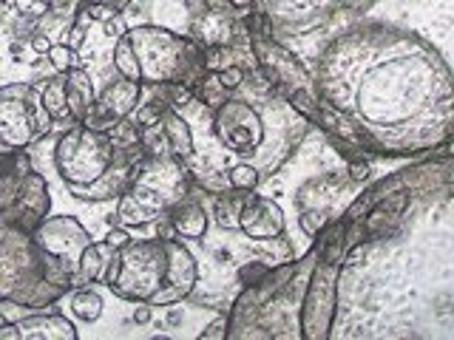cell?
Returning <instances> with one entry per match:
<instances>
[{"mask_svg": "<svg viewBox=\"0 0 454 340\" xmlns=\"http://www.w3.org/2000/svg\"><path fill=\"white\" fill-rule=\"evenodd\" d=\"M193 190V174L176 156H148L117 198V224L148 227Z\"/></svg>", "mask_w": 454, "mask_h": 340, "instance_id": "8992f818", "label": "cell"}, {"mask_svg": "<svg viewBox=\"0 0 454 340\" xmlns=\"http://www.w3.org/2000/svg\"><path fill=\"white\" fill-rule=\"evenodd\" d=\"M51 113L43 105L37 85L32 82H6L0 85V145L28 148L49 136Z\"/></svg>", "mask_w": 454, "mask_h": 340, "instance_id": "30bf717a", "label": "cell"}, {"mask_svg": "<svg viewBox=\"0 0 454 340\" xmlns=\"http://www.w3.org/2000/svg\"><path fill=\"white\" fill-rule=\"evenodd\" d=\"M168 250H170V273H168V287L156 295V301L151 306H174L184 301L188 295H193L196 283H199V267L193 252L176 238H168Z\"/></svg>", "mask_w": 454, "mask_h": 340, "instance_id": "5bb4252c", "label": "cell"}, {"mask_svg": "<svg viewBox=\"0 0 454 340\" xmlns=\"http://www.w3.org/2000/svg\"><path fill=\"white\" fill-rule=\"evenodd\" d=\"M32 159L26 148H9L0 151V224H9L14 207H18L23 179L32 174Z\"/></svg>", "mask_w": 454, "mask_h": 340, "instance_id": "9a60e30c", "label": "cell"}, {"mask_svg": "<svg viewBox=\"0 0 454 340\" xmlns=\"http://www.w3.org/2000/svg\"><path fill=\"white\" fill-rule=\"evenodd\" d=\"M239 26L241 23L227 12V6L222 9L205 6L191 26V37L196 42H202V46H231L239 35Z\"/></svg>", "mask_w": 454, "mask_h": 340, "instance_id": "e0dca14e", "label": "cell"}, {"mask_svg": "<svg viewBox=\"0 0 454 340\" xmlns=\"http://www.w3.org/2000/svg\"><path fill=\"white\" fill-rule=\"evenodd\" d=\"M131 46L139 63V82L142 85H165L182 82L196 89L205 77V46L196 42L191 35H176L162 26H131L128 28Z\"/></svg>", "mask_w": 454, "mask_h": 340, "instance_id": "52a82bcc", "label": "cell"}, {"mask_svg": "<svg viewBox=\"0 0 454 340\" xmlns=\"http://www.w3.org/2000/svg\"><path fill=\"white\" fill-rule=\"evenodd\" d=\"M32 236L43 252L51 255V259H57L68 269L71 278L80 273L82 252L94 244L89 230L74 216H46Z\"/></svg>", "mask_w": 454, "mask_h": 340, "instance_id": "8fae6325", "label": "cell"}, {"mask_svg": "<svg viewBox=\"0 0 454 340\" xmlns=\"http://www.w3.org/2000/svg\"><path fill=\"white\" fill-rule=\"evenodd\" d=\"M37 91L43 97V105H46V111L51 113L54 122H74L68 113V99H66V74H54L49 80H43L37 85Z\"/></svg>", "mask_w": 454, "mask_h": 340, "instance_id": "cb8c5ba5", "label": "cell"}, {"mask_svg": "<svg viewBox=\"0 0 454 340\" xmlns=\"http://www.w3.org/2000/svg\"><path fill=\"white\" fill-rule=\"evenodd\" d=\"M262 170L255 167L253 162H236V165H231L227 167V182H231V188H236V190H255L262 184Z\"/></svg>", "mask_w": 454, "mask_h": 340, "instance_id": "f1b7e54d", "label": "cell"}, {"mask_svg": "<svg viewBox=\"0 0 454 340\" xmlns=\"http://www.w3.org/2000/svg\"><path fill=\"white\" fill-rule=\"evenodd\" d=\"M403 176L406 207L352 244L340 267L358 273L406 269L409 295L432 290V301L411 312L395 337H454V162L415 167Z\"/></svg>", "mask_w": 454, "mask_h": 340, "instance_id": "7a4b0ae2", "label": "cell"}, {"mask_svg": "<svg viewBox=\"0 0 454 340\" xmlns=\"http://www.w3.org/2000/svg\"><path fill=\"white\" fill-rule=\"evenodd\" d=\"M71 290V273L28 230L0 224V304L46 309Z\"/></svg>", "mask_w": 454, "mask_h": 340, "instance_id": "5b68a950", "label": "cell"}, {"mask_svg": "<svg viewBox=\"0 0 454 340\" xmlns=\"http://www.w3.org/2000/svg\"><path fill=\"white\" fill-rule=\"evenodd\" d=\"M139 103H142V82L117 77V80H111L103 89V94L97 97V103L89 111V117L82 120V125L94 128V131L111 134L122 120L131 117Z\"/></svg>", "mask_w": 454, "mask_h": 340, "instance_id": "7c38bea8", "label": "cell"}, {"mask_svg": "<svg viewBox=\"0 0 454 340\" xmlns=\"http://www.w3.org/2000/svg\"><path fill=\"white\" fill-rule=\"evenodd\" d=\"M253 190H224L216 196V207H213V216H216V224L227 233H236L239 230V216H241V207H245L247 196Z\"/></svg>", "mask_w": 454, "mask_h": 340, "instance_id": "603a6c76", "label": "cell"}, {"mask_svg": "<svg viewBox=\"0 0 454 340\" xmlns=\"http://www.w3.org/2000/svg\"><path fill=\"white\" fill-rule=\"evenodd\" d=\"M304 120L287 99L276 91H255L253 97H231L213 111V134L219 145L241 162H253L264 174L290 159L307 134Z\"/></svg>", "mask_w": 454, "mask_h": 340, "instance_id": "3957f363", "label": "cell"}, {"mask_svg": "<svg viewBox=\"0 0 454 340\" xmlns=\"http://www.w3.org/2000/svg\"><path fill=\"white\" fill-rule=\"evenodd\" d=\"M247 26V35H250V46H253V57H255V66L264 74V80L270 82V89L276 94H281L287 99L295 91H309L316 94V82H312L309 68L298 60V57L278 42L270 32V26L264 20V14L255 9L250 14ZM318 97V94H316Z\"/></svg>", "mask_w": 454, "mask_h": 340, "instance_id": "9c48e42d", "label": "cell"}, {"mask_svg": "<svg viewBox=\"0 0 454 340\" xmlns=\"http://www.w3.org/2000/svg\"><path fill=\"white\" fill-rule=\"evenodd\" d=\"M301 60L340 145L418 153L454 139V0H255Z\"/></svg>", "mask_w": 454, "mask_h": 340, "instance_id": "6da1fadb", "label": "cell"}, {"mask_svg": "<svg viewBox=\"0 0 454 340\" xmlns=\"http://www.w3.org/2000/svg\"><path fill=\"white\" fill-rule=\"evenodd\" d=\"M114 68H117L120 77L139 80V63H137V54H134V46H131V37H128V32L117 40V46H114Z\"/></svg>", "mask_w": 454, "mask_h": 340, "instance_id": "83f0119b", "label": "cell"}, {"mask_svg": "<svg viewBox=\"0 0 454 340\" xmlns=\"http://www.w3.org/2000/svg\"><path fill=\"white\" fill-rule=\"evenodd\" d=\"M193 99L210 111H219L227 99H231V91L224 89V82L219 80L216 71H205V77L199 80V85L193 89Z\"/></svg>", "mask_w": 454, "mask_h": 340, "instance_id": "d4e9b609", "label": "cell"}, {"mask_svg": "<svg viewBox=\"0 0 454 340\" xmlns=\"http://www.w3.org/2000/svg\"><path fill=\"white\" fill-rule=\"evenodd\" d=\"M199 337L202 340H224L227 337V318H216Z\"/></svg>", "mask_w": 454, "mask_h": 340, "instance_id": "74e56055", "label": "cell"}, {"mask_svg": "<svg viewBox=\"0 0 454 340\" xmlns=\"http://www.w3.org/2000/svg\"><path fill=\"white\" fill-rule=\"evenodd\" d=\"M151 318H153L151 304H139V306H137V312H134V321L142 326V323H151Z\"/></svg>", "mask_w": 454, "mask_h": 340, "instance_id": "60d3db41", "label": "cell"}, {"mask_svg": "<svg viewBox=\"0 0 454 340\" xmlns=\"http://www.w3.org/2000/svg\"><path fill=\"white\" fill-rule=\"evenodd\" d=\"M170 273V250L168 238H139L114 252L103 281L106 287L120 295L122 301L153 304L156 295L168 287Z\"/></svg>", "mask_w": 454, "mask_h": 340, "instance_id": "ba28073f", "label": "cell"}, {"mask_svg": "<svg viewBox=\"0 0 454 340\" xmlns=\"http://www.w3.org/2000/svg\"><path fill=\"white\" fill-rule=\"evenodd\" d=\"M20 340H77V329L66 315H28L14 321Z\"/></svg>", "mask_w": 454, "mask_h": 340, "instance_id": "d6986e66", "label": "cell"}, {"mask_svg": "<svg viewBox=\"0 0 454 340\" xmlns=\"http://www.w3.org/2000/svg\"><path fill=\"white\" fill-rule=\"evenodd\" d=\"M103 28H106V35L114 37V40H120L128 32V26L122 23V14H111L108 20H103Z\"/></svg>", "mask_w": 454, "mask_h": 340, "instance_id": "8d00e7d4", "label": "cell"}, {"mask_svg": "<svg viewBox=\"0 0 454 340\" xmlns=\"http://www.w3.org/2000/svg\"><path fill=\"white\" fill-rule=\"evenodd\" d=\"M253 4H255V0H227V6H233V9H239V12L250 9Z\"/></svg>", "mask_w": 454, "mask_h": 340, "instance_id": "b9f144b4", "label": "cell"}, {"mask_svg": "<svg viewBox=\"0 0 454 340\" xmlns=\"http://www.w3.org/2000/svg\"><path fill=\"white\" fill-rule=\"evenodd\" d=\"M66 99H68V113L74 122H82L89 117V111L97 103V91H94V80L85 68L71 66L66 71Z\"/></svg>", "mask_w": 454, "mask_h": 340, "instance_id": "ffe728a7", "label": "cell"}, {"mask_svg": "<svg viewBox=\"0 0 454 340\" xmlns=\"http://www.w3.org/2000/svg\"><path fill=\"white\" fill-rule=\"evenodd\" d=\"M63 42L71 49V51H80L82 49V42H85V26H82V20L77 18L74 20V26L68 28L66 32V37H63Z\"/></svg>", "mask_w": 454, "mask_h": 340, "instance_id": "d590c367", "label": "cell"}, {"mask_svg": "<svg viewBox=\"0 0 454 340\" xmlns=\"http://www.w3.org/2000/svg\"><path fill=\"white\" fill-rule=\"evenodd\" d=\"M49 207H51V196H49V182L43 174L32 170L26 179H23V188H20V198H18V207H14L9 224L20 227V230L35 233L37 224L49 216Z\"/></svg>", "mask_w": 454, "mask_h": 340, "instance_id": "2e32d148", "label": "cell"}, {"mask_svg": "<svg viewBox=\"0 0 454 340\" xmlns=\"http://www.w3.org/2000/svg\"><path fill=\"white\" fill-rule=\"evenodd\" d=\"M335 216L330 210H321V207H307V210H298V233L304 238V250L316 241V236L324 233V227L330 224Z\"/></svg>", "mask_w": 454, "mask_h": 340, "instance_id": "484cf974", "label": "cell"}, {"mask_svg": "<svg viewBox=\"0 0 454 340\" xmlns=\"http://www.w3.org/2000/svg\"><path fill=\"white\" fill-rule=\"evenodd\" d=\"M205 6V0H145V14L153 26L170 28L176 35H191L196 14Z\"/></svg>", "mask_w": 454, "mask_h": 340, "instance_id": "ac0fdd59", "label": "cell"}, {"mask_svg": "<svg viewBox=\"0 0 454 340\" xmlns=\"http://www.w3.org/2000/svg\"><path fill=\"white\" fill-rule=\"evenodd\" d=\"M239 233H245L250 241H270L287 233V216L273 196L250 193L239 216Z\"/></svg>", "mask_w": 454, "mask_h": 340, "instance_id": "4fadbf2b", "label": "cell"}, {"mask_svg": "<svg viewBox=\"0 0 454 340\" xmlns=\"http://www.w3.org/2000/svg\"><path fill=\"white\" fill-rule=\"evenodd\" d=\"M71 312H74L80 321L94 323L99 315H103V298H99V292L91 287L74 290V295H71Z\"/></svg>", "mask_w": 454, "mask_h": 340, "instance_id": "4316f807", "label": "cell"}, {"mask_svg": "<svg viewBox=\"0 0 454 340\" xmlns=\"http://www.w3.org/2000/svg\"><path fill=\"white\" fill-rule=\"evenodd\" d=\"M162 125H165V134H168V142H170V153L176 156V159H191L193 156V131H191V125L184 122V117L176 111V108H168L162 113Z\"/></svg>", "mask_w": 454, "mask_h": 340, "instance_id": "7402d4cb", "label": "cell"}, {"mask_svg": "<svg viewBox=\"0 0 454 340\" xmlns=\"http://www.w3.org/2000/svg\"><path fill=\"white\" fill-rule=\"evenodd\" d=\"M199 184L207 190V193H224L231 190V182H227V170H207L205 176H199Z\"/></svg>", "mask_w": 454, "mask_h": 340, "instance_id": "d6a6232c", "label": "cell"}, {"mask_svg": "<svg viewBox=\"0 0 454 340\" xmlns=\"http://www.w3.org/2000/svg\"><path fill=\"white\" fill-rule=\"evenodd\" d=\"M74 54L77 51H71L66 42H54L46 57H49V63H51V68L57 71V74H66V71L74 66Z\"/></svg>", "mask_w": 454, "mask_h": 340, "instance_id": "4dcf8cb0", "label": "cell"}, {"mask_svg": "<svg viewBox=\"0 0 454 340\" xmlns=\"http://www.w3.org/2000/svg\"><path fill=\"white\" fill-rule=\"evenodd\" d=\"M182 321V312L179 309H170V315H168V323L174 326V323H179Z\"/></svg>", "mask_w": 454, "mask_h": 340, "instance_id": "7bdbcfd3", "label": "cell"}, {"mask_svg": "<svg viewBox=\"0 0 454 340\" xmlns=\"http://www.w3.org/2000/svg\"><path fill=\"white\" fill-rule=\"evenodd\" d=\"M347 174L355 184H364L369 179V174H372V165H369L366 156H358V159H349L347 165Z\"/></svg>", "mask_w": 454, "mask_h": 340, "instance_id": "836d02e7", "label": "cell"}, {"mask_svg": "<svg viewBox=\"0 0 454 340\" xmlns=\"http://www.w3.org/2000/svg\"><path fill=\"white\" fill-rule=\"evenodd\" d=\"M4 4H6V0H0V18H4Z\"/></svg>", "mask_w": 454, "mask_h": 340, "instance_id": "ee69618b", "label": "cell"}, {"mask_svg": "<svg viewBox=\"0 0 454 340\" xmlns=\"http://www.w3.org/2000/svg\"><path fill=\"white\" fill-rule=\"evenodd\" d=\"M219 80L224 82L227 91H239L241 85H245V80H247V68L241 63H233V66H227V68L219 71Z\"/></svg>", "mask_w": 454, "mask_h": 340, "instance_id": "1f68e13d", "label": "cell"}, {"mask_svg": "<svg viewBox=\"0 0 454 340\" xmlns=\"http://www.w3.org/2000/svg\"><path fill=\"white\" fill-rule=\"evenodd\" d=\"M85 4H97V6H108L111 12H117V14H122L128 6L134 4V0H85Z\"/></svg>", "mask_w": 454, "mask_h": 340, "instance_id": "ab89813d", "label": "cell"}, {"mask_svg": "<svg viewBox=\"0 0 454 340\" xmlns=\"http://www.w3.org/2000/svg\"><path fill=\"white\" fill-rule=\"evenodd\" d=\"M148 159V153L137 148H117L114 136L106 131L74 122L54 145L57 174L66 182L71 196L82 202H108L120 198L131 184L134 170Z\"/></svg>", "mask_w": 454, "mask_h": 340, "instance_id": "277c9868", "label": "cell"}, {"mask_svg": "<svg viewBox=\"0 0 454 340\" xmlns=\"http://www.w3.org/2000/svg\"><path fill=\"white\" fill-rule=\"evenodd\" d=\"M6 4L12 6V12H18L20 18L28 20H40L49 12V0H6Z\"/></svg>", "mask_w": 454, "mask_h": 340, "instance_id": "f546056e", "label": "cell"}, {"mask_svg": "<svg viewBox=\"0 0 454 340\" xmlns=\"http://www.w3.org/2000/svg\"><path fill=\"white\" fill-rule=\"evenodd\" d=\"M28 46H32V51H35V54L46 57V54H49V49L54 46V42H51V37H46V35L35 32L32 37H28Z\"/></svg>", "mask_w": 454, "mask_h": 340, "instance_id": "f35d334b", "label": "cell"}, {"mask_svg": "<svg viewBox=\"0 0 454 340\" xmlns=\"http://www.w3.org/2000/svg\"><path fill=\"white\" fill-rule=\"evenodd\" d=\"M168 219H170V224H174L179 238H205L207 224H210L205 207L199 205L193 196H184L182 202H176L174 207H170Z\"/></svg>", "mask_w": 454, "mask_h": 340, "instance_id": "44dd1931", "label": "cell"}, {"mask_svg": "<svg viewBox=\"0 0 454 340\" xmlns=\"http://www.w3.org/2000/svg\"><path fill=\"white\" fill-rule=\"evenodd\" d=\"M131 241H134L131 233H128V227H122V224L120 227L114 224L111 230H108V236H106V244L114 247V250H122L125 244H131Z\"/></svg>", "mask_w": 454, "mask_h": 340, "instance_id": "e575fe53", "label": "cell"}]
</instances>
